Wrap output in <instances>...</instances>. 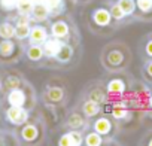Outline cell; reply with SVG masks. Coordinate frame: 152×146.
I'll return each mask as SVG.
<instances>
[{"instance_id":"6da1fadb","label":"cell","mask_w":152,"mask_h":146,"mask_svg":"<svg viewBox=\"0 0 152 146\" xmlns=\"http://www.w3.org/2000/svg\"><path fill=\"white\" fill-rule=\"evenodd\" d=\"M8 118L14 122V124H23L27 119V112L23 110L21 107H11L8 110Z\"/></svg>"},{"instance_id":"7a4b0ae2","label":"cell","mask_w":152,"mask_h":146,"mask_svg":"<svg viewBox=\"0 0 152 146\" xmlns=\"http://www.w3.org/2000/svg\"><path fill=\"white\" fill-rule=\"evenodd\" d=\"M136 9L140 15L152 18V0H136Z\"/></svg>"},{"instance_id":"3957f363","label":"cell","mask_w":152,"mask_h":146,"mask_svg":"<svg viewBox=\"0 0 152 146\" xmlns=\"http://www.w3.org/2000/svg\"><path fill=\"white\" fill-rule=\"evenodd\" d=\"M61 46H63V43H61L60 40L51 39V40H48V42L45 43L43 51H45V54H46V55H49V57H55V55L60 52Z\"/></svg>"},{"instance_id":"277c9868","label":"cell","mask_w":152,"mask_h":146,"mask_svg":"<svg viewBox=\"0 0 152 146\" xmlns=\"http://www.w3.org/2000/svg\"><path fill=\"white\" fill-rule=\"evenodd\" d=\"M24 100H26V97H24V93L23 91H20V90L11 91V94H9V103L14 107H21L24 104Z\"/></svg>"},{"instance_id":"5b68a950","label":"cell","mask_w":152,"mask_h":146,"mask_svg":"<svg viewBox=\"0 0 152 146\" xmlns=\"http://www.w3.org/2000/svg\"><path fill=\"white\" fill-rule=\"evenodd\" d=\"M15 34H17L20 39H24V37H27V36L30 34V28H28V21H27V18L20 20V23H18V26H17V28H15Z\"/></svg>"},{"instance_id":"8992f818","label":"cell","mask_w":152,"mask_h":146,"mask_svg":"<svg viewBox=\"0 0 152 146\" xmlns=\"http://www.w3.org/2000/svg\"><path fill=\"white\" fill-rule=\"evenodd\" d=\"M125 15H131L136 11V0H118L116 3Z\"/></svg>"},{"instance_id":"52a82bcc","label":"cell","mask_w":152,"mask_h":146,"mask_svg":"<svg viewBox=\"0 0 152 146\" xmlns=\"http://www.w3.org/2000/svg\"><path fill=\"white\" fill-rule=\"evenodd\" d=\"M33 17H34V20H37V21H43L46 17H48V12H49V9L45 6V5H36L34 8H33Z\"/></svg>"},{"instance_id":"ba28073f","label":"cell","mask_w":152,"mask_h":146,"mask_svg":"<svg viewBox=\"0 0 152 146\" xmlns=\"http://www.w3.org/2000/svg\"><path fill=\"white\" fill-rule=\"evenodd\" d=\"M94 20H96L97 24L106 26V24H109V21H110V12H107L106 9H99V11L94 14Z\"/></svg>"},{"instance_id":"9c48e42d","label":"cell","mask_w":152,"mask_h":146,"mask_svg":"<svg viewBox=\"0 0 152 146\" xmlns=\"http://www.w3.org/2000/svg\"><path fill=\"white\" fill-rule=\"evenodd\" d=\"M30 37H31V42L33 43H40L46 39V33L42 27H34L31 31H30Z\"/></svg>"},{"instance_id":"30bf717a","label":"cell","mask_w":152,"mask_h":146,"mask_svg":"<svg viewBox=\"0 0 152 146\" xmlns=\"http://www.w3.org/2000/svg\"><path fill=\"white\" fill-rule=\"evenodd\" d=\"M33 0H17V8L20 9V12L23 14V15H27V14H30L31 11H33Z\"/></svg>"},{"instance_id":"8fae6325","label":"cell","mask_w":152,"mask_h":146,"mask_svg":"<svg viewBox=\"0 0 152 146\" xmlns=\"http://www.w3.org/2000/svg\"><path fill=\"white\" fill-rule=\"evenodd\" d=\"M67 31H69L67 26L64 23H61V21H58V23H55L52 26V33H54L55 37H64L67 34Z\"/></svg>"},{"instance_id":"7c38bea8","label":"cell","mask_w":152,"mask_h":146,"mask_svg":"<svg viewBox=\"0 0 152 146\" xmlns=\"http://www.w3.org/2000/svg\"><path fill=\"white\" fill-rule=\"evenodd\" d=\"M110 130V122L107 119H99L96 122V131L100 134H106Z\"/></svg>"},{"instance_id":"4fadbf2b","label":"cell","mask_w":152,"mask_h":146,"mask_svg":"<svg viewBox=\"0 0 152 146\" xmlns=\"http://www.w3.org/2000/svg\"><path fill=\"white\" fill-rule=\"evenodd\" d=\"M14 34H15V28L11 24H2V26H0V36H2V37L9 39Z\"/></svg>"},{"instance_id":"5bb4252c","label":"cell","mask_w":152,"mask_h":146,"mask_svg":"<svg viewBox=\"0 0 152 146\" xmlns=\"http://www.w3.org/2000/svg\"><path fill=\"white\" fill-rule=\"evenodd\" d=\"M84 112H85V115H88V116L96 115V113L99 112V106H97V103L93 101V100L87 101V103L84 104Z\"/></svg>"},{"instance_id":"9a60e30c","label":"cell","mask_w":152,"mask_h":146,"mask_svg":"<svg viewBox=\"0 0 152 146\" xmlns=\"http://www.w3.org/2000/svg\"><path fill=\"white\" fill-rule=\"evenodd\" d=\"M107 61H109V64H112V66H119V64L122 63V54H121L119 51H112V52L109 54V57H107Z\"/></svg>"},{"instance_id":"2e32d148","label":"cell","mask_w":152,"mask_h":146,"mask_svg":"<svg viewBox=\"0 0 152 146\" xmlns=\"http://www.w3.org/2000/svg\"><path fill=\"white\" fill-rule=\"evenodd\" d=\"M109 91L113 93V94H119L124 91V82L119 81V79H113L110 84H109Z\"/></svg>"},{"instance_id":"e0dca14e","label":"cell","mask_w":152,"mask_h":146,"mask_svg":"<svg viewBox=\"0 0 152 146\" xmlns=\"http://www.w3.org/2000/svg\"><path fill=\"white\" fill-rule=\"evenodd\" d=\"M57 57H58V60H61V61H67V60L72 57V48L67 46V45H63L61 49H60V52L57 54Z\"/></svg>"},{"instance_id":"ac0fdd59","label":"cell","mask_w":152,"mask_h":146,"mask_svg":"<svg viewBox=\"0 0 152 146\" xmlns=\"http://www.w3.org/2000/svg\"><path fill=\"white\" fill-rule=\"evenodd\" d=\"M23 136L26 140H33L36 136H37V130L33 127V125H27L24 130H23Z\"/></svg>"},{"instance_id":"d6986e66","label":"cell","mask_w":152,"mask_h":146,"mask_svg":"<svg viewBox=\"0 0 152 146\" xmlns=\"http://www.w3.org/2000/svg\"><path fill=\"white\" fill-rule=\"evenodd\" d=\"M61 97H63V91L60 88H52L48 91V99L52 101H58V100H61Z\"/></svg>"},{"instance_id":"ffe728a7","label":"cell","mask_w":152,"mask_h":146,"mask_svg":"<svg viewBox=\"0 0 152 146\" xmlns=\"http://www.w3.org/2000/svg\"><path fill=\"white\" fill-rule=\"evenodd\" d=\"M110 17H113L115 20H118V21H119V20H122V18L125 17V14L122 12V9H121L118 5H113V6H112V9H110Z\"/></svg>"},{"instance_id":"44dd1931","label":"cell","mask_w":152,"mask_h":146,"mask_svg":"<svg viewBox=\"0 0 152 146\" xmlns=\"http://www.w3.org/2000/svg\"><path fill=\"white\" fill-rule=\"evenodd\" d=\"M100 143H102V139H100V136L96 134V133H93V134H90V136L87 137V145H88V146H100Z\"/></svg>"},{"instance_id":"7402d4cb","label":"cell","mask_w":152,"mask_h":146,"mask_svg":"<svg viewBox=\"0 0 152 146\" xmlns=\"http://www.w3.org/2000/svg\"><path fill=\"white\" fill-rule=\"evenodd\" d=\"M12 51H14V45H12L11 42L5 40V42L0 43V52H2L3 55H9Z\"/></svg>"},{"instance_id":"603a6c76","label":"cell","mask_w":152,"mask_h":146,"mask_svg":"<svg viewBox=\"0 0 152 146\" xmlns=\"http://www.w3.org/2000/svg\"><path fill=\"white\" fill-rule=\"evenodd\" d=\"M42 54H43V51H42L39 46H31V48L28 49V57H30L31 60H39V58L42 57Z\"/></svg>"},{"instance_id":"cb8c5ba5","label":"cell","mask_w":152,"mask_h":146,"mask_svg":"<svg viewBox=\"0 0 152 146\" xmlns=\"http://www.w3.org/2000/svg\"><path fill=\"white\" fill-rule=\"evenodd\" d=\"M127 115V110L124 107V104H116L115 109H113V116L115 118H124Z\"/></svg>"},{"instance_id":"d4e9b609","label":"cell","mask_w":152,"mask_h":146,"mask_svg":"<svg viewBox=\"0 0 152 146\" xmlns=\"http://www.w3.org/2000/svg\"><path fill=\"white\" fill-rule=\"evenodd\" d=\"M69 137H70V140H72V145H73V146H79V145H81V142H82L81 134H79V133H76V131L70 133V134H69Z\"/></svg>"},{"instance_id":"484cf974","label":"cell","mask_w":152,"mask_h":146,"mask_svg":"<svg viewBox=\"0 0 152 146\" xmlns=\"http://www.w3.org/2000/svg\"><path fill=\"white\" fill-rule=\"evenodd\" d=\"M0 6L9 11V9L17 6V0H0Z\"/></svg>"},{"instance_id":"4316f807","label":"cell","mask_w":152,"mask_h":146,"mask_svg":"<svg viewBox=\"0 0 152 146\" xmlns=\"http://www.w3.org/2000/svg\"><path fill=\"white\" fill-rule=\"evenodd\" d=\"M69 124H70L72 127H79V125L82 124V118H81L79 115H72L70 119H69Z\"/></svg>"},{"instance_id":"83f0119b","label":"cell","mask_w":152,"mask_h":146,"mask_svg":"<svg viewBox=\"0 0 152 146\" xmlns=\"http://www.w3.org/2000/svg\"><path fill=\"white\" fill-rule=\"evenodd\" d=\"M91 99H93V101H103V99H104V96L100 93V91H94L93 94H91Z\"/></svg>"},{"instance_id":"f1b7e54d","label":"cell","mask_w":152,"mask_h":146,"mask_svg":"<svg viewBox=\"0 0 152 146\" xmlns=\"http://www.w3.org/2000/svg\"><path fill=\"white\" fill-rule=\"evenodd\" d=\"M60 146H73V145H72V140H70V137H69V134L63 136V139L60 140Z\"/></svg>"},{"instance_id":"f546056e","label":"cell","mask_w":152,"mask_h":146,"mask_svg":"<svg viewBox=\"0 0 152 146\" xmlns=\"http://www.w3.org/2000/svg\"><path fill=\"white\" fill-rule=\"evenodd\" d=\"M60 5V0H46V8L49 9H54Z\"/></svg>"},{"instance_id":"4dcf8cb0","label":"cell","mask_w":152,"mask_h":146,"mask_svg":"<svg viewBox=\"0 0 152 146\" xmlns=\"http://www.w3.org/2000/svg\"><path fill=\"white\" fill-rule=\"evenodd\" d=\"M146 54L152 57V39H149V42L146 43Z\"/></svg>"},{"instance_id":"1f68e13d","label":"cell","mask_w":152,"mask_h":146,"mask_svg":"<svg viewBox=\"0 0 152 146\" xmlns=\"http://www.w3.org/2000/svg\"><path fill=\"white\" fill-rule=\"evenodd\" d=\"M17 85H18V81H17V79H12V78L8 79V87H9V88H12V87L17 88Z\"/></svg>"},{"instance_id":"d6a6232c","label":"cell","mask_w":152,"mask_h":146,"mask_svg":"<svg viewBox=\"0 0 152 146\" xmlns=\"http://www.w3.org/2000/svg\"><path fill=\"white\" fill-rule=\"evenodd\" d=\"M146 73L152 78V61H149V63H148V66H146Z\"/></svg>"},{"instance_id":"836d02e7","label":"cell","mask_w":152,"mask_h":146,"mask_svg":"<svg viewBox=\"0 0 152 146\" xmlns=\"http://www.w3.org/2000/svg\"><path fill=\"white\" fill-rule=\"evenodd\" d=\"M33 2H36V3H42V2H45V0H33Z\"/></svg>"},{"instance_id":"e575fe53","label":"cell","mask_w":152,"mask_h":146,"mask_svg":"<svg viewBox=\"0 0 152 146\" xmlns=\"http://www.w3.org/2000/svg\"><path fill=\"white\" fill-rule=\"evenodd\" d=\"M149 104H151V106H152V97H151V100H149Z\"/></svg>"},{"instance_id":"d590c367","label":"cell","mask_w":152,"mask_h":146,"mask_svg":"<svg viewBox=\"0 0 152 146\" xmlns=\"http://www.w3.org/2000/svg\"><path fill=\"white\" fill-rule=\"evenodd\" d=\"M149 146H152V140H151V143H149Z\"/></svg>"}]
</instances>
